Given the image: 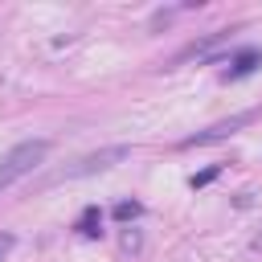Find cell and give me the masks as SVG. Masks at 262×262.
<instances>
[{
	"label": "cell",
	"mask_w": 262,
	"mask_h": 262,
	"mask_svg": "<svg viewBox=\"0 0 262 262\" xmlns=\"http://www.w3.org/2000/svg\"><path fill=\"white\" fill-rule=\"evenodd\" d=\"M119 250H123V254H131V258H135V254H143V233L127 225V229H123V237H119Z\"/></svg>",
	"instance_id": "ba28073f"
},
{
	"label": "cell",
	"mask_w": 262,
	"mask_h": 262,
	"mask_svg": "<svg viewBox=\"0 0 262 262\" xmlns=\"http://www.w3.org/2000/svg\"><path fill=\"white\" fill-rule=\"evenodd\" d=\"M168 20H172V8H156L151 12V29H164Z\"/></svg>",
	"instance_id": "8fae6325"
},
{
	"label": "cell",
	"mask_w": 262,
	"mask_h": 262,
	"mask_svg": "<svg viewBox=\"0 0 262 262\" xmlns=\"http://www.w3.org/2000/svg\"><path fill=\"white\" fill-rule=\"evenodd\" d=\"M49 139H20L16 147H8L0 156V192H8L16 180H25L33 168H41V160L49 156Z\"/></svg>",
	"instance_id": "6da1fadb"
},
{
	"label": "cell",
	"mask_w": 262,
	"mask_h": 262,
	"mask_svg": "<svg viewBox=\"0 0 262 262\" xmlns=\"http://www.w3.org/2000/svg\"><path fill=\"white\" fill-rule=\"evenodd\" d=\"M229 37H233V29H217V33H209V37H201V41L184 45V49L176 53V61H188V57H209V53H217Z\"/></svg>",
	"instance_id": "277c9868"
},
{
	"label": "cell",
	"mask_w": 262,
	"mask_h": 262,
	"mask_svg": "<svg viewBox=\"0 0 262 262\" xmlns=\"http://www.w3.org/2000/svg\"><path fill=\"white\" fill-rule=\"evenodd\" d=\"M12 250H16V233H0V262H4Z\"/></svg>",
	"instance_id": "30bf717a"
},
{
	"label": "cell",
	"mask_w": 262,
	"mask_h": 262,
	"mask_svg": "<svg viewBox=\"0 0 262 262\" xmlns=\"http://www.w3.org/2000/svg\"><path fill=\"white\" fill-rule=\"evenodd\" d=\"M250 250H254V254H262V229H258V233L250 237Z\"/></svg>",
	"instance_id": "4fadbf2b"
},
{
	"label": "cell",
	"mask_w": 262,
	"mask_h": 262,
	"mask_svg": "<svg viewBox=\"0 0 262 262\" xmlns=\"http://www.w3.org/2000/svg\"><path fill=\"white\" fill-rule=\"evenodd\" d=\"M262 66V49H254V45H246V49H237L233 57H229V70H225V82H237V78H250L254 70Z\"/></svg>",
	"instance_id": "5b68a950"
},
{
	"label": "cell",
	"mask_w": 262,
	"mask_h": 262,
	"mask_svg": "<svg viewBox=\"0 0 262 262\" xmlns=\"http://www.w3.org/2000/svg\"><path fill=\"white\" fill-rule=\"evenodd\" d=\"M217 176H221V164H209V168H201V172L188 176V188H205V184H213Z\"/></svg>",
	"instance_id": "9c48e42d"
},
{
	"label": "cell",
	"mask_w": 262,
	"mask_h": 262,
	"mask_svg": "<svg viewBox=\"0 0 262 262\" xmlns=\"http://www.w3.org/2000/svg\"><path fill=\"white\" fill-rule=\"evenodd\" d=\"M123 160H131V143H111V147L86 151V156H78L74 164H66L61 172H53V184H57V180H86V176L111 172V168H119Z\"/></svg>",
	"instance_id": "7a4b0ae2"
},
{
	"label": "cell",
	"mask_w": 262,
	"mask_h": 262,
	"mask_svg": "<svg viewBox=\"0 0 262 262\" xmlns=\"http://www.w3.org/2000/svg\"><path fill=\"white\" fill-rule=\"evenodd\" d=\"M74 229H78L82 237H102V209H98V205H86Z\"/></svg>",
	"instance_id": "8992f818"
},
{
	"label": "cell",
	"mask_w": 262,
	"mask_h": 262,
	"mask_svg": "<svg viewBox=\"0 0 262 262\" xmlns=\"http://www.w3.org/2000/svg\"><path fill=\"white\" fill-rule=\"evenodd\" d=\"M250 205H254V192H250V188H242V192L233 196V209H250Z\"/></svg>",
	"instance_id": "7c38bea8"
},
{
	"label": "cell",
	"mask_w": 262,
	"mask_h": 262,
	"mask_svg": "<svg viewBox=\"0 0 262 262\" xmlns=\"http://www.w3.org/2000/svg\"><path fill=\"white\" fill-rule=\"evenodd\" d=\"M262 111L254 106V111H237V115H229V119H221V123H213V127H205V131H196V135H184L180 139V147H209V143H221V139H229L233 131H242L246 123H254Z\"/></svg>",
	"instance_id": "3957f363"
},
{
	"label": "cell",
	"mask_w": 262,
	"mask_h": 262,
	"mask_svg": "<svg viewBox=\"0 0 262 262\" xmlns=\"http://www.w3.org/2000/svg\"><path fill=\"white\" fill-rule=\"evenodd\" d=\"M111 213H115V221L131 225V221H139V217H143V205H139V201H119V205H115Z\"/></svg>",
	"instance_id": "52a82bcc"
}]
</instances>
